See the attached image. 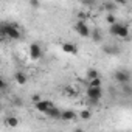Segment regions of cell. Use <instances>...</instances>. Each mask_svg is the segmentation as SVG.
Returning a JSON list of instances; mask_svg holds the SVG:
<instances>
[{
	"label": "cell",
	"instance_id": "6da1fadb",
	"mask_svg": "<svg viewBox=\"0 0 132 132\" xmlns=\"http://www.w3.org/2000/svg\"><path fill=\"white\" fill-rule=\"evenodd\" d=\"M5 37L11 40H19L22 37V30L17 23H8L5 22Z\"/></svg>",
	"mask_w": 132,
	"mask_h": 132
},
{
	"label": "cell",
	"instance_id": "7a4b0ae2",
	"mask_svg": "<svg viewBox=\"0 0 132 132\" xmlns=\"http://www.w3.org/2000/svg\"><path fill=\"white\" fill-rule=\"evenodd\" d=\"M86 96H87V100H89L90 104H98L100 100L103 98V89L101 87H89L87 86Z\"/></svg>",
	"mask_w": 132,
	"mask_h": 132
},
{
	"label": "cell",
	"instance_id": "3957f363",
	"mask_svg": "<svg viewBox=\"0 0 132 132\" xmlns=\"http://www.w3.org/2000/svg\"><path fill=\"white\" fill-rule=\"evenodd\" d=\"M75 31L81 36V37H89L90 36V27L87 25V22H82V20H76V23H75Z\"/></svg>",
	"mask_w": 132,
	"mask_h": 132
},
{
	"label": "cell",
	"instance_id": "277c9868",
	"mask_svg": "<svg viewBox=\"0 0 132 132\" xmlns=\"http://www.w3.org/2000/svg\"><path fill=\"white\" fill-rule=\"evenodd\" d=\"M113 79L120 84H129V79H130V75L126 72V70H117L113 73Z\"/></svg>",
	"mask_w": 132,
	"mask_h": 132
},
{
	"label": "cell",
	"instance_id": "5b68a950",
	"mask_svg": "<svg viewBox=\"0 0 132 132\" xmlns=\"http://www.w3.org/2000/svg\"><path fill=\"white\" fill-rule=\"evenodd\" d=\"M51 106H53V103H51L50 100H42V98L34 103V109H36L37 112H40V113H45Z\"/></svg>",
	"mask_w": 132,
	"mask_h": 132
},
{
	"label": "cell",
	"instance_id": "8992f818",
	"mask_svg": "<svg viewBox=\"0 0 132 132\" xmlns=\"http://www.w3.org/2000/svg\"><path fill=\"white\" fill-rule=\"evenodd\" d=\"M28 54H30V57L33 61L40 59L42 57V48H40V45L39 44H31L30 45V50H28Z\"/></svg>",
	"mask_w": 132,
	"mask_h": 132
},
{
	"label": "cell",
	"instance_id": "52a82bcc",
	"mask_svg": "<svg viewBox=\"0 0 132 132\" xmlns=\"http://www.w3.org/2000/svg\"><path fill=\"white\" fill-rule=\"evenodd\" d=\"M61 48H62L64 53H67V54H72V56L78 54V45L73 44V42H64L61 45Z\"/></svg>",
	"mask_w": 132,
	"mask_h": 132
},
{
	"label": "cell",
	"instance_id": "ba28073f",
	"mask_svg": "<svg viewBox=\"0 0 132 132\" xmlns=\"http://www.w3.org/2000/svg\"><path fill=\"white\" fill-rule=\"evenodd\" d=\"M129 34H130L129 25L121 22V25H120V30H118V34H117V37H118V39H127V37H129Z\"/></svg>",
	"mask_w": 132,
	"mask_h": 132
},
{
	"label": "cell",
	"instance_id": "9c48e42d",
	"mask_svg": "<svg viewBox=\"0 0 132 132\" xmlns=\"http://www.w3.org/2000/svg\"><path fill=\"white\" fill-rule=\"evenodd\" d=\"M75 118H76V113H75L73 110H70V109H67V110H61L59 120H62V121H73Z\"/></svg>",
	"mask_w": 132,
	"mask_h": 132
},
{
	"label": "cell",
	"instance_id": "30bf717a",
	"mask_svg": "<svg viewBox=\"0 0 132 132\" xmlns=\"http://www.w3.org/2000/svg\"><path fill=\"white\" fill-rule=\"evenodd\" d=\"M45 115L48 117V118H51V120H59V117H61V110H59V107H56L54 104L45 112Z\"/></svg>",
	"mask_w": 132,
	"mask_h": 132
},
{
	"label": "cell",
	"instance_id": "8fae6325",
	"mask_svg": "<svg viewBox=\"0 0 132 132\" xmlns=\"http://www.w3.org/2000/svg\"><path fill=\"white\" fill-rule=\"evenodd\" d=\"M14 81L19 84V86H25L28 82V76L23 73V72H16L14 73Z\"/></svg>",
	"mask_w": 132,
	"mask_h": 132
},
{
	"label": "cell",
	"instance_id": "7c38bea8",
	"mask_svg": "<svg viewBox=\"0 0 132 132\" xmlns=\"http://www.w3.org/2000/svg\"><path fill=\"white\" fill-rule=\"evenodd\" d=\"M19 123H20L19 118L14 117V115H8V117L5 118V126H8V127H17Z\"/></svg>",
	"mask_w": 132,
	"mask_h": 132
},
{
	"label": "cell",
	"instance_id": "4fadbf2b",
	"mask_svg": "<svg viewBox=\"0 0 132 132\" xmlns=\"http://www.w3.org/2000/svg\"><path fill=\"white\" fill-rule=\"evenodd\" d=\"M89 37H92V40L93 42H96V44H100V42H103V33L98 30V28H95V30H92L90 31V36Z\"/></svg>",
	"mask_w": 132,
	"mask_h": 132
},
{
	"label": "cell",
	"instance_id": "5bb4252c",
	"mask_svg": "<svg viewBox=\"0 0 132 132\" xmlns=\"http://www.w3.org/2000/svg\"><path fill=\"white\" fill-rule=\"evenodd\" d=\"M120 25H121V22H115V23H112L110 27H109V34L110 36H113V37H117V34H118V30H120Z\"/></svg>",
	"mask_w": 132,
	"mask_h": 132
},
{
	"label": "cell",
	"instance_id": "9a60e30c",
	"mask_svg": "<svg viewBox=\"0 0 132 132\" xmlns=\"http://www.w3.org/2000/svg\"><path fill=\"white\" fill-rule=\"evenodd\" d=\"M117 8H118V6H117L115 2H104V10H106V13H113Z\"/></svg>",
	"mask_w": 132,
	"mask_h": 132
},
{
	"label": "cell",
	"instance_id": "2e32d148",
	"mask_svg": "<svg viewBox=\"0 0 132 132\" xmlns=\"http://www.w3.org/2000/svg\"><path fill=\"white\" fill-rule=\"evenodd\" d=\"M101 84H103V81H101L100 76H96V78H93V79H89V82H87L89 87H101Z\"/></svg>",
	"mask_w": 132,
	"mask_h": 132
},
{
	"label": "cell",
	"instance_id": "e0dca14e",
	"mask_svg": "<svg viewBox=\"0 0 132 132\" xmlns=\"http://www.w3.org/2000/svg\"><path fill=\"white\" fill-rule=\"evenodd\" d=\"M79 118H81L82 121H87V120L92 118V112H90L89 109H82V110L79 112Z\"/></svg>",
	"mask_w": 132,
	"mask_h": 132
},
{
	"label": "cell",
	"instance_id": "ac0fdd59",
	"mask_svg": "<svg viewBox=\"0 0 132 132\" xmlns=\"http://www.w3.org/2000/svg\"><path fill=\"white\" fill-rule=\"evenodd\" d=\"M96 76H100V72L96 69H87V79H93Z\"/></svg>",
	"mask_w": 132,
	"mask_h": 132
},
{
	"label": "cell",
	"instance_id": "d6986e66",
	"mask_svg": "<svg viewBox=\"0 0 132 132\" xmlns=\"http://www.w3.org/2000/svg\"><path fill=\"white\" fill-rule=\"evenodd\" d=\"M117 20H118V19H117V16H115L113 13H107V14H106V22H107L109 25H112V23H115Z\"/></svg>",
	"mask_w": 132,
	"mask_h": 132
},
{
	"label": "cell",
	"instance_id": "ffe728a7",
	"mask_svg": "<svg viewBox=\"0 0 132 132\" xmlns=\"http://www.w3.org/2000/svg\"><path fill=\"white\" fill-rule=\"evenodd\" d=\"M65 93H67L69 96H72V98H75L76 95H78V92H76V89H73V87H67V89H65Z\"/></svg>",
	"mask_w": 132,
	"mask_h": 132
},
{
	"label": "cell",
	"instance_id": "44dd1931",
	"mask_svg": "<svg viewBox=\"0 0 132 132\" xmlns=\"http://www.w3.org/2000/svg\"><path fill=\"white\" fill-rule=\"evenodd\" d=\"M103 50H104V53H109V54H115V53H118V50H115V48H113V47H110V45L104 47Z\"/></svg>",
	"mask_w": 132,
	"mask_h": 132
},
{
	"label": "cell",
	"instance_id": "7402d4cb",
	"mask_svg": "<svg viewBox=\"0 0 132 132\" xmlns=\"http://www.w3.org/2000/svg\"><path fill=\"white\" fill-rule=\"evenodd\" d=\"M76 19H78V20H82V22H86V20H87V14H86L84 11H79V13L76 14Z\"/></svg>",
	"mask_w": 132,
	"mask_h": 132
},
{
	"label": "cell",
	"instance_id": "603a6c76",
	"mask_svg": "<svg viewBox=\"0 0 132 132\" xmlns=\"http://www.w3.org/2000/svg\"><path fill=\"white\" fill-rule=\"evenodd\" d=\"M81 3H82L84 6H95L96 0H81Z\"/></svg>",
	"mask_w": 132,
	"mask_h": 132
},
{
	"label": "cell",
	"instance_id": "cb8c5ba5",
	"mask_svg": "<svg viewBox=\"0 0 132 132\" xmlns=\"http://www.w3.org/2000/svg\"><path fill=\"white\" fill-rule=\"evenodd\" d=\"M0 37H5V22H0Z\"/></svg>",
	"mask_w": 132,
	"mask_h": 132
},
{
	"label": "cell",
	"instance_id": "d4e9b609",
	"mask_svg": "<svg viewBox=\"0 0 132 132\" xmlns=\"http://www.w3.org/2000/svg\"><path fill=\"white\" fill-rule=\"evenodd\" d=\"M6 86H8V82H6L2 76H0V90H5V89H6Z\"/></svg>",
	"mask_w": 132,
	"mask_h": 132
},
{
	"label": "cell",
	"instance_id": "484cf974",
	"mask_svg": "<svg viewBox=\"0 0 132 132\" xmlns=\"http://www.w3.org/2000/svg\"><path fill=\"white\" fill-rule=\"evenodd\" d=\"M113 2L117 3V6H124L127 3V0H113Z\"/></svg>",
	"mask_w": 132,
	"mask_h": 132
},
{
	"label": "cell",
	"instance_id": "4316f807",
	"mask_svg": "<svg viewBox=\"0 0 132 132\" xmlns=\"http://www.w3.org/2000/svg\"><path fill=\"white\" fill-rule=\"evenodd\" d=\"M30 5L33 8H39V0H30Z\"/></svg>",
	"mask_w": 132,
	"mask_h": 132
},
{
	"label": "cell",
	"instance_id": "83f0119b",
	"mask_svg": "<svg viewBox=\"0 0 132 132\" xmlns=\"http://www.w3.org/2000/svg\"><path fill=\"white\" fill-rule=\"evenodd\" d=\"M39 100H40V95H39V93L31 95V101H34V103H36V101H39Z\"/></svg>",
	"mask_w": 132,
	"mask_h": 132
},
{
	"label": "cell",
	"instance_id": "f1b7e54d",
	"mask_svg": "<svg viewBox=\"0 0 132 132\" xmlns=\"http://www.w3.org/2000/svg\"><path fill=\"white\" fill-rule=\"evenodd\" d=\"M2 109H3V107H2V103H0V112H2Z\"/></svg>",
	"mask_w": 132,
	"mask_h": 132
},
{
	"label": "cell",
	"instance_id": "f546056e",
	"mask_svg": "<svg viewBox=\"0 0 132 132\" xmlns=\"http://www.w3.org/2000/svg\"><path fill=\"white\" fill-rule=\"evenodd\" d=\"M0 2H3V0H0Z\"/></svg>",
	"mask_w": 132,
	"mask_h": 132
}]
</instances>
